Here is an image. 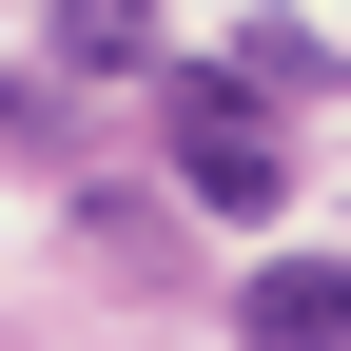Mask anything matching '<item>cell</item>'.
<instances>
[{"instance_id": "obj_2", "label": "cell", "mask_w": 351, "mask_h": 351, "mask_svg": "<svg viewBox=\"0 0 351 351\" xmlns=\"http://www.w3.org/2000/svg\"><path fill=\"white\" fill-rule=\"evenodd\" d=\"M274 351H351V254H254V293H234Z\"/></svg>"}, {"instance_id": "obj_4", "label": "cell", "mask_w": 351, "mask_h": 351, "mask_svg": "<svg viewBox=\"0 0 351 351\" xmlns=\"http://www.w3.org/2000/svg\"><path fill=\"white\" fill-rule=\"evenodd\" d=\"M59 39H78V59H137V39H156V0H78Z\"/></svg>"}, {"instance_id": "obj_3", "label": "cell", "mask_w": 351, "mask_h": 351, "mask_svg": "<svg viewBox=\"0 0 351 351\" xmlns=\"http://www.w3.org/2000/svg\"><path fill=\"white\" fill-rule=\"evenodd\" d=\"M234 78H254V98H313V78H332V39H293V20H234Z\"/></svg>"}, {"instance_id": "obj_1", "label": "cell", "mask_w": 351, "mask_h": 351, "mask_svg": "<svg viewBox=\"0 0 351 351\" xmlns=\"http://www.w3.org/2000/svg\"><path fill=\"white\" fill-rule=\"evenodd\" d=\"M156 137H176V195H195V215H234V234H254V215L293 195V156H274V98H254L234 59L156 78Z\"/></svg>"}]
</instances>
